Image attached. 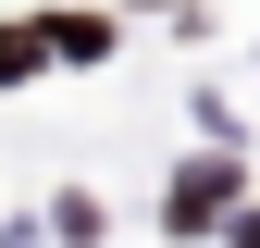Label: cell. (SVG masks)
<instances>
[{
	"label": "cell",
	"instance_id": "cell-2",
	"mask_svg": "<svg viewBox=\"0 0 260 248\" xmlns=\"http://www.w3.org/2000/svg\"><path fill=\"white\" fill-rule=\"evenodd\" d=\"M38 38H50V62H100L112 25H100V13H62V25H38Z\"/></svg>",
	"mask_w": 260,
	"mask_h": 248
},
{
	"label": "cell",
	"instance_id": "cell-1",
	"mask_svg": "<svg viewBox=\"0 0 260 248\" xmlns=\"http://www.w3.org/2000/svg\"><path fill=\"white\" fill-rule=\"evenodd\" d=\"M223 211H236V162H186L174 174V224L199 236V224H223Z\"/></svg>",
	"mask_w": 260,
	"mask_h": 248
},
{
	"label": "cell",
	"instance_id": "cell-4",
	"mask_svg": "<svg viewBox=\"0 0 260 248\" xmlns=\"http://www.w3.org/2000/svg\"><path fill=\"white\" fill-rule=\"evenodd\" d=\"M236 248H260V211H248V224H236Z\"/></svg>",
	"mask_w": 260,
	"mask_h": 248
},
{
	"label": "cell",
	"instance_id": "cell-3",
	"mask_svg": "<svg viewBox=\"0 0 260 248\" xmlns=\"http://www.w3.org/2000/svg\"><path fill=\"white\" fill-rule=\"evenodd\" d=\"M38 62H50V38H38V25H0V87H13V75H38Z\"/></svg>",
	"mask_w": 260,
	"mask_h": 248
}]
</instances>
